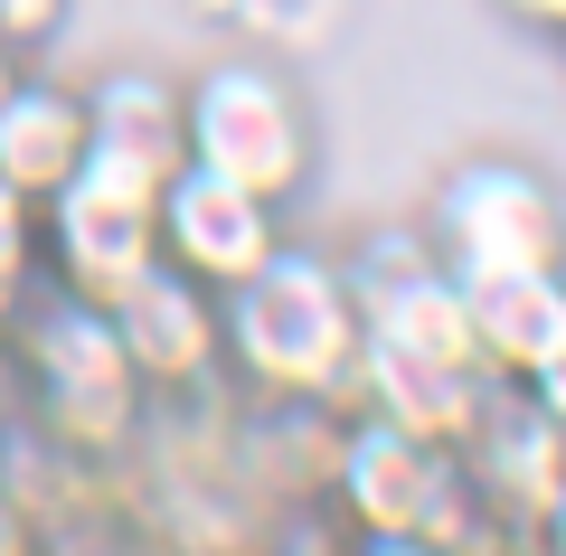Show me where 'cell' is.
<instances>
[{"label":"cell","instance_id":"cell-1","mask_svg":"<svg viewBox=\"0 0 566 556\" xmlns=\"http://www.w3.org/2000/svg\"><path fill=\"white\" fill-rule=\"evenodd\" d=\"M218 331H227V368L255 397L340 406L359 378V283L303 245H274L237 293H218Z\"/></svg>","mask_w":566,"mask_h":556},{"label":"cell","instance_id":"cell-2","mask_svg":"<svg viewBox=\"0 0 566 556\" xmlns=\"http://www.w3.org/2000/svg\"><path fill=\"white\" fill-rule=\"evenodd\" d=\"M10 339H20V387H29V424H39L48 453H76V462H114L142 443L151 424V387L133 378L123 358L114 312L76 293H29L10 312Z\"/></svg>","mask_w":566,"mask_h":556},{"label":"cell","instance_id":"cell-3","mask_svg":"<svg viewBox=\"0 0 566 556\" xmlns=\"http://www.w3.org/2000/svg\"><path fill=\"white\" fill-rule=\"evenodd\" d=\"M180 123H189V160L255 199H293L312 179V114L293 95V76H274L264 57H218L180 85Z\"/></svg>","mask_w":566,"mask_h":556},{"label":"cell","instance_id":"cell-4","mask_svg":"<svg viewBox=\"0 0 566 556\" xmlns=\"http://www.w3.org/2000/svg\"><path fill=\"white\" fill-rule=\"evenodd\" d=\"M161 264V189L85 151V170L39 208V283L114 312Z\"/></svg>","mask_w":566,"mask_h":556},{"label":"cell","instance_id":"cell-5","mask_svg":"<svg viewBox=\"0 0 566 556\" xmlns=\"http://www.w3.org/2000/svg\"><path fill=\"white\" fill-rule=\"evenodd\" d=\"M322 491H331V510L349 518V537H434V547H444V537L463 528V510H472L463 453L406 434V424H387V416L340 424Z\"/></svg>","mask_w":566,"mask_h":556},{"label":"cell","instance_id":"cell-6","mask_svg":"<svg viewBox=\"0 0 566 556\" xmlns=\"http://www.w3.org/2000/svg\"><path fill=\"white\" fill-rule=\"evenodd\" d=\"M434 264L463 274H538L566 264V218L528 160H463L434 189Z\"/></svg>","mask_w":566,"mask_h":556},{"label":"cell","instance_id":"cell-7","mask_svg":"<svg viewBox=\"0 0 566 556\" xmlns=\"http://www.w3.org/2000/svg\"><path fill=\"white\" fill-rule=\"evenodd\" d=\"M274 245H283V208L274 199H255V189H237V179L199 170V160L161 179V264H180L189 283L237 293Z\"/></svg>","mask_w":566,"mask_h":556},{"label":"cell","instance_id":"cell-8","mask_svg":"<svg viewBox=\"0 0 566 556\" xmlns=\"http://www.w3.org/2000/svg\"><path fill=\"white\" fill-rule=\"evenodd\" d=\"M463 481L482 510L520 518V528H547V510L566 500V424H547L528 406V387H501L491 378L482 416L463 434Z\"/></svg>","mask_w":566,"mask_h":556},{"label":"cell","instance_id":"cell-9","mask_svg":"<svg viewBox=\"0 0 566 556\" xmlns=\"http://www.w3.org/2000/svg\"><path fill=\"white\" fill-rule=\"evenodd\" d=\"M114 331H123V358H133V378L151 387V397H199V387L227 368L218 293L189 283L180 264H151V274L114 302Z\"/></svg>","mask_w":566,"mask_h":556},{"label":"cell","instance_id":"cell-10","mask_svg":"<svg viewBox=\"0 0 566 556\" xmlns=\"http://www.w3.org/2000/svg\"><path fill=\"white\" fill-rule=\"evenodd\" d=\"M95 151V123H85V85H57L29 66L10 95H0V179L20 189V199H57L66 179L85 170Z\"/></svg>","mask_w":566,"mask_h":556},{"label":"cell","instance_id":"cell-11","mask_svg":"<svg viewBox=\"0 0 566 556\" xmlns=\"http://www.w3.org/2000/svg\"><path fill=\"white\" fill-rule=\"evenodd\" d=\"M85 123H95V160L151 179L189 170V123H180V85L151 76V66H114V76L85 85Z\"/></svg>","mask_w":566,"mask_h":556},{"label":"cell","instance_id":"cell-12","mask_svg":"<svg viewBox=\"0 0 566 556\" xmlns=\"http://www.w3.org/2000/svg\"><path fill=\"white\" fill-rule=\"evenodd\" d=\"M463 312H472L482 368L501 387H520L566 339V264H538V274H463Z\"/></svg>","mask_w":566,"mask_h":556},{"label":"cell","instance_id":"cell-13","mask_svg":"<svg viewBox=\"0 0 566 556\" xmlns=\"http://www.w3.org/2000/svg\"><path fill=\"white\" fill-rule=\"evenodd\" d=\"M29 293H39V199H20L0 179V321L20 312Z\"/></svg>","mask_w":566,"mask_h":556},{"label":"cell","instance_id":"cell-14","mask_svg":"<svg viewBox=\"0 0 566 556\" xmlns=\"http://www.w3.org/2000/svg\"><path fill=\"white\" fill-rule=\"evenodd\" d=\"M66 10H76V0H0V39L20 48V57H39V48H57Z\"/></svg>","mask_w":566,"mask_h":556},{"label":"cell","instance_id":"cell-15","mask_svg":"<svg viewBox=\"0 0 566 556\" xmlns=\"http://www.w3.org/2000/svg\"><path fill=\"white\" fill-rule=\"evenodd\" d=\"M29 424V387H20V339H10V321H0V443Z\"/></svg>","mask_w":566,"mask_h":556},{"label":"cell","instance_id":"cell-16","mask_svg":"<svg viewBox=\"0 0 566 556\" xmlns=\"http://www.w3.org/2000/svg\"><path fill=\"white\" fill-rule=\"evenodd\" d=\"M520 387H528V406H538V416H547V424H566V339H557V349H547V358H538V368H528V378H520Z\"/></svg>","mask_w":566,"mask_h":556},{"label":"cell","instance_id":"cell-17","mask_svg":"<svg viewBox=\"0 0 566 556\" xmlns=\"http://www.w3.org/2000/svg\"><path fill=\"white\" fill-rule=\"evenodd\" d=\"M0 556H48V537H39V518H29L20 491H0Z\"/></svg>","mask_w":566,"mask_h":556},{"label":"cell","instance_id":"cell-18","mask_svg":"<svg viewBox=\"0 0 566 556\" xmlns=\"http://www.w3.org/2000/svg\"><path fill=\"white\" fill-rule=\"evenodd\" d=\"M520 29H538V39H566V0H501Z\"/></svg>","mask_w":566,"mask_h":556},{"label":"cell","instance_id":"cell-19","mask_svg":"<svg viewBox=\"0 0 566 556\" xmlns=\"http://www.w3.org/2000/svg\"><path fill=\"white\" fill-rule=\"evenodd\" d=\"M349 556H444L434 537H349Z\"/></svg>","mask_w":566,"mask_h":556},{"label":"cell","instance_id":"cell-20","mask_svg":"<svg viewBox=\"0 0 566 556\" xmlns=\"http://www.w3.org/2000/svg\"><path fill=\"white\" fill-rule=\"evenodd\" d=\"M29 76V57H20V48H10V39H0V95H10V85H20Z\"/></svg>","mask_w":566,"mask_h":556}]
</instances>
